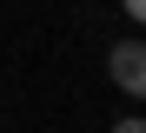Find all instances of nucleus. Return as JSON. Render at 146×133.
Masks as SVG:
<instances>
[{"label": "nucleus", "mask_w": 146, "mask_h": 133, "mask_svg": "<svg viewBox=\"0 0 146 133\" xmlns=\"http://www.w3.org/2000/svg\"><path fill=\"white\" fill-rule=\"evenodd\" d=\"M106 73H113V87H119V93L146 100V40H119V47H113V60H106Z\"/></svg>", "instance_id": "obj_1"}, {"label": "nucleus", "mask_w": 146, "mask_h": 133, "mask_svg": "<svg viewBox=\"0 0 146 133\" xmlns=\"http://www.w3.org/2000/svg\"><path fill=\"white\" fill-rule=\"evenodd\" d=\"M113 133H146V113H126V120H113Z\"/></svg>", "instance_id": "obj_2"}, {"label": "nucleus", "mask_w": 146, "mask_h": 133, "mask_svg": "<svg viewBox=\"0 0 146 133\" xmlns=\"http://www.w3.org/2000/svg\"><path fill=\"white\" fill-rule=\"evenodd\" d=\"M119 7L133 13V27H146V0H119Z\"/></svg>", "instance_id": "obj_3"}]
</instances>
